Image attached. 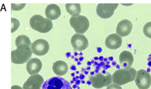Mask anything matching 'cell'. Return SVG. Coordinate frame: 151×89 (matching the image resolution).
I'll use <instances>...</instances> for the list:
<instances>
[{
  "instance_id": "obj_14",
  "label": "cell",
  "mask_w": 151,
  "mask_h": 89,
  "mask_svg": "<svg viewBox=\"0 0 151 89\" xmlns=\"http://www.w3.org/2000/svg\"><path fill=\"white\" fill-rule=\"evenodd\" d=\"M42 62L38 58H32L29 60L26 64L27 71L30 75L37 74L42 68Z\"/></svg>"
},
{
  "instance_id": "obj_10",
  "label": "cell",
  "mask_w": 151,
  "mask_h": 89,
  "mask_svg": "<svg viewBox=\"0 0 151 89\" xmlns=\"http://www.w3.org/2000/svg\"><path fill=\"white\" fill-rule=\"evenodd\" d=\"M32 53L37 56H43L47 54L49 50V45L47 41L44 39H38L31 45Z\"/></svg>"
},
{
  "instance_id": "obj_6",
  "label": "cell",
  "mask_w": 151,
  "mask_h": 89,
  "mask_svg": "<svg viewBox=\"0 0 151 89\" xmlns=\"http://www.w3.org/2000/svg\"><path fill=\"white\" fill-rule=\"evenodd\" d=\"M70 24L78 34H84L89 27V22L87 18L82 15L76 17H71L70 19Z\"/></svg>"
},
{
  "instance_id": "obj_2",
  "label": "cell",
  "mask_w": 151,
  "mask_h": 89,
  "mask_svg": "<svg viewBox=\"0 0 151 89\" xmlns=\"http://www.w3.org/2000/svg\"><path fill=\"white\" fill-rule=\"evenodd\" d=\"M32 51L31 48L27 44H21L17 46L16 50L11 53L12 62L16 64H24L31 58Z\"/></svg>"
},
{
  "instance_id": "obj_19",
  "label": "cell",
  "mask_w": 151,
  "mask_h": 89,
  "mask_svg": "<svg viewBox=\"0 0 151 89\" xmlns=\"http://www.w3.org/2000/svg\"><path fill=\"white\" fill-rule=\"evenodd\" d=\"M21 44H27L29 46L32 45L29 37L25 35L18 36L15 40V45L17 47Z\"/></svg>"
},
{
  "instance_id": "obj_16",
  "label": "cell",
  "mask_w": 151,
  "mask_h": 89,
  "mask_svg": "<svg viewBox=\"0 0 151 89\" xmlns=\"http://www.w3.org/2000/svg\"><path fill=\"white\" fill-rule=\"evenodd\" d=\"M45 13L47 18L50 21L57 19L61 14L60 8L55 4H50L47 6Z\"/></svg>"
},
{
  "instance_id": "obj_21",
  "label": "cell",
  "mask_w": 151,
  "mask_h": 89,
  "mask_svg": "<svg viewBox=\"0 0 151 89\" xmlns=\"http://www.w3.org/2000/svg\"><path fill=\"white\" fill-rule=\"evenodd\" d=\"M20 23L18 20L12 18V33L14 32L19 27Z\"/></svg>"
},
{
  "instance_id": "obj_15",
  "label": "cell",
  "mask_w": 151,
  "mask_h": 89,
  "mask_svg": "<svg viewBox=\"0 0 151 89\" xmlns=\"http://www.w3.org/2000/svg\"><path fill=\"white\" fill-rule=\"evenodd\" d=\"M119 59L123 68H130L134 62V56L130 51H123L119 55Z\"/></svg>"
},
{
  "instance_id": "obj_12",
  "label": "cell",
  "mask_w": 151,
  "mask_h": 89,
  "mask_svg": "<svg viewBox=\"0 0 151 89\" xmlns=\"http://www.w3.org/2000/svg\"><path fill=\"white\" fill-rule=\"evenodd\" d=\"M132 29V24L127 19H123L119 22L117 25L116 32L117 34L121 37H124L130 34Z\"/></svg>"
},
{
  "instance_id": "obj_22",
  "label": "cell",
  "mask_w": 151,
  "mask_h": 89,
  "mask_svg": "<svg viewBox=\"0 0 151 89\" xmlns=\"http://www.w3.org/2000/svg\"><path fill=\"white\" fill-rule=\"evenodd\" d=\"M25 4H21V5H15V4H12V10H22L23 7L25 6Z\"/></svg>"
},
{
  "instance_id": "obj_20",
  "label": "cell",
  "mask_w": 151,
  "mask_h": 89,
  "mask_svg": "<svg viewBox=\"0 0 151 89\" xmlns=\"http://www.w3.org/2000/svg\"><path fill=\"white\" fill-rule=\"evenodd\" d=\"M143 33L146 37L151 38V21L146 23L144 25Z\"/></svg>"
},
{
  "instance_id": "obj_5",
  "label": "cell",
  "mask_w": 151,
  "mask_h": 89,
  "mask_svg": "<svg viewBox=\"0 0 151 89\" xmlns=\"http://www.w3.org/2000/svg\"><path fill=\"white\" fill-rule=\"evenodd\" d=\"M42 89H73L70 83L60 77H52L44 82Z\"/></svg>"
},
{
  "instance_id": "obj_4",
  "label": "cell",
  "mask_w": 151,
  "mask_h": 89,
  "mask_svg": "<svg viewBox=\"0 0 151 89\" xmlns=\"http://www.w3.org/2000/svg\"><path fill=\"white\" fill-rule=\"evenodd\" d=\"M89 80L92 86L96 89L107 87L113 82L111 75L105 71H104L103 73H99L94 75H90Z\"/></svg>"
},
{
  "instance_id": "obj_8",
  "label": "cell",
  "mask_w": 151,
  "mask_h": 89,
  "mask_svg": "<svg viewBox=\"0 0 151 89\" xmlns=\"http://www.w3.org/2000/svg\"><path fill=\"white\" fill-rule=\"evenodd\" d=\"M118 6L117 4H100L96 8V13L100 18L108 19L112 16Z\"/></svg>"
},
{
  "instance_id": "obj_7",
  "label": "cell",
  "mask_w": 151,
  "mask_h": 89,
  "mask_svg": "<svg viewBox=\"0 0 151 89\" xmlns=\"http://www.w3.org/2000/svg\"><path fill=\"white\" fill-rule=\"evenodd\" d=\"M135 82L139 89H148L151 85V75L144 69L137 72Z\"/></svg>"
},
{
  "instance_id": "obj_1",
  "label": "cell",
  "mask_w": 151,
  "mask_h": 89,
  "mask_svg": "<svg viewBox=\"0 0 151 89\" xmlns=\"http://www.w3.org/2000/svg\"><path fill=\"white\" fill-rule=\"evenodd\" d=\"M137 71L133 68L119 69L112 75L113 83L121 86L135 81Z\"/></svg>"
},
{
  "instance_id": "obj_3",
  "label": "cell",
  "mask_w": 151,
  "mask_h": 89,
  "mask_svg": "<svg viewBox=\"0 0 151 89\" xmlns=\"http://www.w3.org/2000/svg\"><path fill=\"white\" fill-rule=\"evenodd\" d=\"M31 27L40 33H48L53 28L52 21L48 18H45L40 15H35L31 18L29 21Z\"/></svg>"
},
{
  "instance_id": "obj_18",
  "label": "cell",
  "mask_w": 151,
  "mask_h": 89,
  "mask_svg": "<svg viewBox=\"0 0 151 89\" xmlns=\"http://www.w3.org/2000/svg\"><path fill=\"white\" fill-rule=\"evenodd\" d=\"M66 11L73 17H76L81 12V6L78 4H68L66 5Z\"/></svg>"
},
{
  "instance_id": "obj_24",
  "label": "cell",
  "mask_w": 151,
  "mask_h": 89,
  "mask_svg": "<svg viewBox=\"0 0 151 89\" xmlns=\"http://www.w3.org/2000/svg\"><path fill=\"white\" fill-rule=\"evenodd\" d=\"M23 89L22 88H21V86H18V85H14L13 86H12V89Z\"/></svg>"
},
{
  "instance_id": "obj_13",
  "label": "cell",
  "mask_w": 151,
  "mask_h": 89,
  "mask_svg": "<svg viewBox=\"0 0 151 89\" xmlns=\"http://www.w3.org/2000/svg\"><path fill=\"white\" fill-rule=\"evenodd\" d=\"M122 43V40L120 36L117 33H113L108 36L105 40V46L111 50L119 48Z\"/></svg>"
},
{
  "instance_id": "obj_9",
  "label": "cell",
  "mask_w": 151,
  "mask_h": 89,
  "mask_svg": "<svg viewBox=\"0 0 151 89\" xmlns=\"http://www.w3.org/2000/svg\"><path fill=\"white\" fill-rule=\"evenodd\" d=\"M71 43L74 49L82 51L88 47L89 43L87 37L83 34H74L71 39Z\"/></svg>"
},
{
  "instance_id": "obj_11",
  "label": "cell",
  "mask_w": 151,
  "mask_h": 89,
  "mask_svg": "<svg viewBox=\"0 0 151 89\" xmlns=\"http://www.w3.org/2000/svg\"><path fill=\"white\" fill-rule=\"evenodd\" d=\"M44 83L43 77L39 74L31 75L24 82L23 89H41Z\"/></svg>"
},
{
  "instance_id": "obj_23",
  "label": "cell",
  "mask_w": 151,
  "mask_h": 89,
  "mask_svg": "<svg viewBox=\"0 0 151 89\" xmlns=\"http://www.w3.org/2000/svg\"><path fill=\"white\" fill-rule=\"evenodd\" d=\"M106 89H122L121 86L118 85L115 83H111L108 86H107Z\"/></svg>"
},
{
  "instance_id": "obj_17",
  "label": "cell",
  "mask_w": 151,
  "mask_h": 89,
  "mask_svg": "<svg viewBox=\"0 0 151 89\" xmlns=\"http://www.w3.org/2000/svg\"><path fill=\"white\" fill-rule=\"evenodd\" d=\"M68 66L66 62L58 61L53 65V70L56 75L62 76L65 75L68 71Z\"/></svg>"
}]
</instances>
